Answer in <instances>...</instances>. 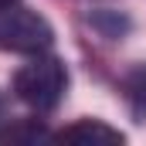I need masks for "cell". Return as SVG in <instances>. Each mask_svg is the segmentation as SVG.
Here are the masks:
<instances>
[{
  "mask_svg": "<svg viewBox=\"0 0 146 146\" xmlns=\"http://www.w3.org/2000/svg\"><path fill=\"white\" fill-rule=\"evenodd\" d=\"M68 88V68L54 54H31L27 65L14 72V95L34 112H51L65 99Z\"/></svg>",
  "mask_w": 146,
  "mask_h": 146,
  "instance_id": "obj_1",
  "label": "cell"
},
{
  "mask_svg": "<svg viewBox=\"0 0 146 146\" xmlns=\"http://www.w3.org/2000/svg\"><path fill=\"white\" fill-rule=\"evenodd\" d=\"M54 44V27L48 17L27 7H10L0 10V51L14 54H44Z\"/></svg>",
  "mask_w": 146,
  "mask_h": 146,
  "instance_id": "obj_2",
  "label": "cell"
},
{
  "mask_svg": "<svg viewBox=\"0 0 146 146\" xmlns=\"http://www.w3.org/2000/svg\"><path fill=\"white\" fill-rule=\"evenodd\" d=\"M54 139L58 143H78V146H112V143H122L126 136L102 119H78L72 126L58 129Z\"/></svg>",
  "mask_w": 146,
  "mask_h": 146,
  "instance_id": "obj_3",
  "label": "cell"
},
{
  "mask_svg": "<svg viewBox=\"0 0 146 146\" xmlns=\"http://www.w3.org/2000/svg\"><path fill=\"white\" fill-rule=\"evenodd\" d=\"M37 139H48V129L34 119H17L14 126L0 129V143H37Z\"/></svg>",
  "mask_w": 146,
  "mask_h": 146,
  "instance_id": "obj_4",
  "label": "cell"
},
{
  "mask_svg": "<svg viewBox=\"0 0 146 146\" xmlns=\"http://www.w3.org/2000/svg\"><path fill=\"white\" fill-rule=\"evenodd\" d=\"M126 95H129L133 112L139 119H146V68H136V72L126 78Z\"/></svg>",
  "mask_w": 146,
  "mask_h": 146,
  "instance_id": "obj_5",
  "label": "cell"
},
{
  "mask_svg": "<svg viewBox=\"0 0 146 146\" xmlns=\"http://www.w3.org/2000/svg\"><path fill=\"white\" fill-rule=\"evenodd\" d=\"M21 0H0V10H10V7H17Z\"/></svg>",
  "mask_w": 146,
  "mask_h": 146,
  "instance_id": "obj_6",
  "label": "cell"
},
{
  "mask_svg": "<svg viewBox=\"0 0 146 146\" xmlns=\"http://www.w3.org/2000/svg\"><path fill=\"white\" fill-rule=\"evenodd\" d=\"M3 112H7V102H3V95H0V119H3Z\"/></svg>",
  "mask_w": 146,
  "mask_h": 146,
  "instance_id": "obj_7",
  "label": "cell"
}]
</instances>
